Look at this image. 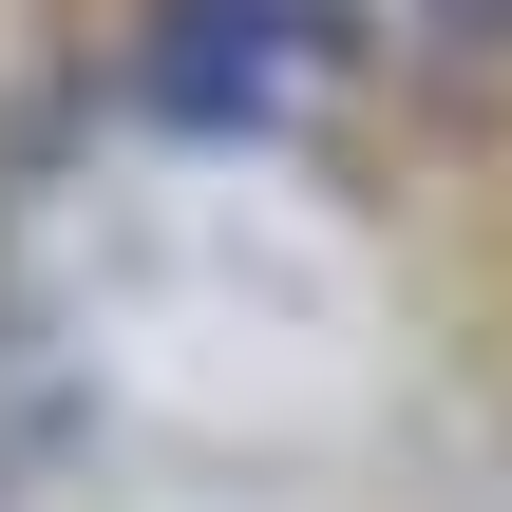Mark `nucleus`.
Segmentation results:
<instances>
[{
	"label": "nucleus",
	"instance_id": "1",
	"mask_svg": "<svg viewBox=\"0 0 512 512\" xmlns=\"http://www.w3.org/2000/svg\"><path fill=\"white\" fill-rule=\"evenodd\" d=\"M304 57H342V0H152L133 19V95L190 133H266Z\"/></svg>",
	"mask_w": 512,
	"mask_h": 512
},
{
	"label": "nucleus",
	"instance_id": "2",
	"mask_svg": "<svg viewBox=\"0 0 512 512\" xmlns=\"http://www.w3.org/2000/svg\"><path fill=\"white\" fill-rule=\"evenodd\" d=\"M437 19H475V38H494V19H512V0H437Z\"/></svg>",
	"mask_w": 512,
	"mask_h": 512
}]
</instances>
